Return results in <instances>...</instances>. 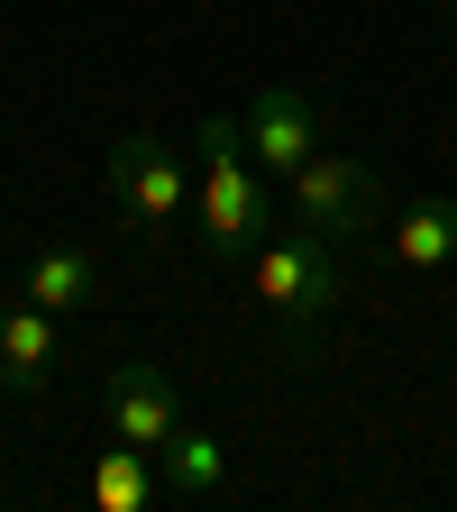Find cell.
Wrapping results in <instances>:
<instances>
[{"mask_svg":"<svg viewBox=\"0 0 457 512\" xmlns=\"http://www.w3.org/2000/svg\"><path fill=\"white\" fill-rule=\"evenodd\" d=\"M192 183H202V202H192V220H202V247L220 256V266H238V256H256V238H266V165L247 156V128L238 110H211L202 128H192Z\"/></svg>","mask_w":457,"mask_h":512,"instance_id":"obj_1","label":"cell"},{"mask_svg":"<svg viewBox=\"0 0 457 512\" xmlns=\"http://www.w3.org/2000/svg\"><path fill=\"white\" fill-rule=\"evenodd\" d=\"M256 302L284 320V339H311L320 320L339 311V247L311 238V229H266L256 238Z\"/></svg>","mask_w":457,"mask_h":512,"instance_id":"obj_2","label":"cell"},{"mask_svg":"<svg viewBox=\"0 0 457 512\" xmlns=\"http://www.w3.org/2000/svg\"><path fill=\"white\" fill-rule=\"evenodd\" d=\"M192 202H202V183L183 174V156L156 138V128H128V138L110 147V211L138 238H174Z\"/></svg>","mask_w":457,"mask_h":512,"instance_id":"obj_3","label":"cell"},{"mask_svg":"<svg viewBox=\"0 0 457 512\" xmlns=\"http://www.w3.org/2000/svg\"><path fill=\"white\" fill-rule=\"evenodd\" d=\"M284 211H293V229L330 238L339 256H348L366 229H384V220H375V174H366L357 156H339V147H320V156L284 183Z\"/></svg>","mask_w":457,"mask_h":512,"instance_id":"obj_4","label":"cell"},{"mask_svg":"<svg viewBox=\"0 0 457 512\" xmlns=\"http://www.w3.org/2000/svg\"><path fill=\"white\" fill-rule=\"evenodd\" d=\"M238 128H247V156L266 165L275 183H293L320 147H330V110H320L311 83H266V92L238 110Z\"/></svg>","mask_w":457,"mask_h":512,"instance_id":"obj_5","label":"cell"},{"mask_svg":"<svg viewBox=\"0 0 457 512\" xmlns=\"http://www.w3.org/2000/svg\"><path fill=\"white\" fill-rule=\"evenodd\" d=\"M101 412H110V439H138V448H165V439L183 430L174 384H165V366H147V357L110 366V384H101Z\"/></svg>","mask_w":457,"mask_h":512,"instance_id":"obj_6","label":"cell"},{"mask_svg":"<svg viewBox=\"0 0 457 512\" xmlns=\"http://www.w3.org/2000/svg\"><path fill=\"white\" fill-rule=\"evenodd\" d=\"M19 293H28L37 311H55V320H83V311H101V266H92V247H74V238H46V247L28 256Z\"/></svg>","mask_w":457,"mask_h":512,"instance_id":"obj_7","label":"cell"},{"mask_svg":"<svg viewBox=\"0 0 457 512\" xmlns=\"http://www.w3.org/2000/svg\"><path fill=\"white\" fill-rule=\"evenodd\" d=\"M384 256H394L403 275H439L457 256V192H421L384 220Z\"/></svg>","mask_w":457,"mask_h":512,"instance_id":"obj_8","label":"cell"},{"mask_svg":"<svg viewBox=\"0 0 457 512\" xmlns=\"http://www.w3.org/2000/svg\"><path fill=\"white\" fill-rule=\"evenodd\" d=\"M55 311L19 302V311H0V394H46L55 384Z\"/></svg>","mask_w":457,"mask_h":512,"instance_id":"obj_9","label":"cell"},{"mask_svg":"<svg viewBox=\"0 0 457 512\" xmlns=\"http://www.w3.org/2000/svg\"><path fill=\"white\" fill-rule=\"evenodd\" d=\"M156 467H165L156 448L110 439L101 467H92V503H101V512H156V503H165V476H156Z\"/></svg>","mask_w":457,"mask_h":512,"instance_id":"obj_10","label":"cell"},{"mask_svg":"<svg viewBox=\"0 0 457 512\" xmlns=\"http://www.w3.org/2000/svg\"><path fill=\"white\" fill-rule=\"evenodd\" d=\"M156 458H165V494H183V503H220L229 494V448L202 439V430H174Z\"/></svg>","mask_w":457,"mask_h":512,"instance_id":"obj_11","label":"cell"},{"mask_svg":"<svg viewBox=\"0 0 457 512\" xmlns=\"http://www.w3.org/2000/svg\"><path fill=\"white\" fill-rule=\"evenodd\" d=\"M448 28H457V0H448Z\"/></svg>","mask_w":457,"mask_h":512,"instance_id":"obj_12","label":"cell"}]
</instances>
